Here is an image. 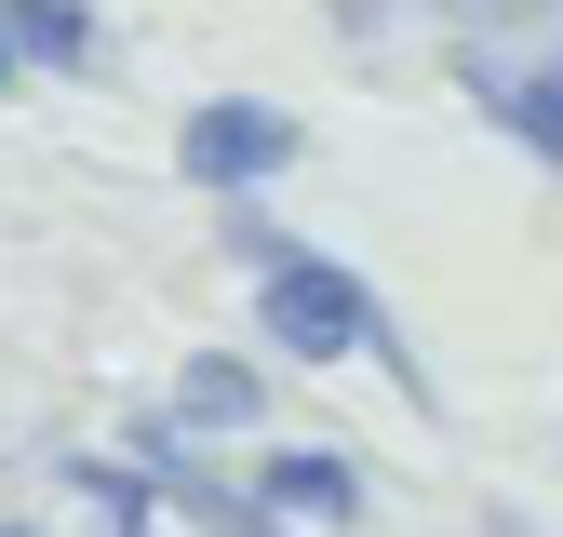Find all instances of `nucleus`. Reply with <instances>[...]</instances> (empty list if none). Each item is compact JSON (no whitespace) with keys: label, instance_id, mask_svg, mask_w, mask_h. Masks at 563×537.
<instances>
[{"label":"nucleus","instance_id":"f257e3e1","mask_svg":"<svg viewBox=\"0 0 563 537\" xmlns=\"http://www.w3.org/2000/svg\"><path fill=\"white\" fill-rule=\"evenodd\" d=\"M255 322H268V350H296V363H349V350H389V322L363 296V268H335V255H296L282 242L255 268Z\"/></svg>","mask_w":563,"mask_h":537},{"label":"nucleus","instance_id":"f03ea898","mask_svg":"<svg viewBox=\"0 0 563 537\" xmlns=\"http://www.w3.org/2000/svg\"><path fill=\"white\" fill-rule=\"evenodd\" d=\"M175 162H188V188H268L282 162H296V121L282 108H255V95H216V108H188V134H175Z\"/></svg>","mask_w":563,"mask_h":537},{"label":"nucleus","instance_id":"7ed1b4c3","mask_svg":"<svg viewBox=\"0 0 563 537\" xmlns=\"http://www.w3.org/2000/svg\"><path fill=\"white\" fill-rule=\"evenodd\" d=\"M470 95H483V121L510 149H537L563 175V54H470Z\"/></svg>","mask_w":563,"mask_h":537},{"label":"nucleus","instance_id":"20e7f679","mask_svg":"<svg viewBox=\"0 0 563 537\" xmlns=\"http://www.w3.org/2000/svg\"><path fill=\"white\" fill-rule=\"evenodd\" d=\"M255 511H268V524H322V537H335L349 511H363V470L322 457V443H296V457H268V470H255Z\"/></svg>","mask_w":563,"mask_h":537},{"label":"nucleus","instance_id":"39448f33","mask_svg":"<svg viewBox=\"0 0 563 537\" xmlns=\"http://www.w3.org/2000/svg\"><path fill=\"white\" fill-rule=\"evenodd\" d=\"M175 417H188V430H255V417H268V390H255V363L201 350V363L175 376Z\"/></svg>","mask_w":563,"mask_h":537},{"label":"nucleus","instance_id":"423d86ee","mask_svg":"<svg viewBox=\"0 0 563 537\" xmlns=\"http://www.w3.org/2000/svg\"><path fill=\"white\" fill-rule=\"evenodd\" d=\"M0 14H14V41H27L41 67H81V54H95V14H81V0H0Z\"/></svg>","mask_w":563,"mask_h":537},{"label":"nucleus","instance_id":"0eeeda50","mask_svg":"<svg viewBox=\"0 0 563 537\" xmlns=\"http://www.w3.org/2000/svg\"><path fill=\"white\" fill-rule=\"evenodd\" d=\"M67 484H81V497L108 511V537H134V524H148V484H134V470H108V457H81Z\"/></svg>","mask_w":563,"mask_h":537},{"label":"nucleus","instance_id":"6e6552de","mask_svg":"<svg viewBox=\"0 0 563 537\" xmlns=\"http://www.w3.org/2000/svg\"><path fill=\"white\" fill-rule=\"evenodd\" d=\"M27 81V41H14V14H0V95H14Z\"/></svg>","mask_w":563,"mask_h":537},{"label":"nucleus","instance_id":"1a4fd4ad","mask_svg":"<svg viewBox=\"0 0 563 537\" xmlns=\"http://www.w3.org/2000/svg\"><path fill=\"white\" fill-rule=\"evenodd\" d=\"M483 524H497V537H537V524H523V511H483Z\"/></svg>","mask_w":563,"mask_h":537},{"label":"nucleus","instance_id":"9d476101","mask_svg":"<svg viewBox=\"0 0 563 537\" xmlns=\"http://www.w3.org/2000/svg\"><path fill=\"white\" fill-rule=\"evenodd\" d=\"M0 537H27V524H0Z\"/></svg>","mask_w":563,"mask_h":537}]
</instances>
